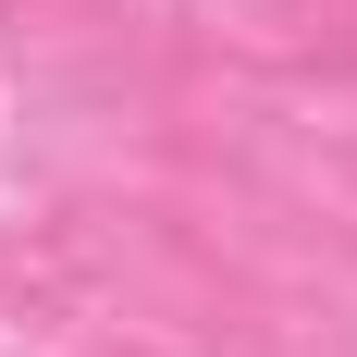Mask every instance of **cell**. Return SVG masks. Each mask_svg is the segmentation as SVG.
Instances as JSON below:
<instances>
[{"label": "cell", "instance_id": "cell-1", "mask_svg": "<svg viewBox=\"0 0 357 357\" xmlns=\"http://www.w3.org/2000/svg\"><path fill=\"white\" fill-rule=\"evenodd\" d=\"M284 25L308 62H357V0H284Z\"/></svg>", "mask_w": 357, "mask_h": 357}]
</instances>
